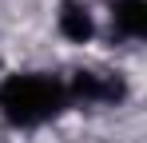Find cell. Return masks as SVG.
Masks as SVG:
<instances>
[{"instance_id": "cell-1", "label": "cell", "mask_w": 147, "mask_h": 143, "mask_svg": "<svg viewBox=\"0 0 147 143\" xmlns=\"http://www.w3.org/2000/svg\"><path fill=\"white\" fill-rule=\"evenodd\" d=\"M68 88L60 76L48 72H12L0 80V119L16 131L44 127L68 107Z\"/></svg>"}, {"instance_id": "cell-2", "label": "cell", "mask_w": 147, "mask_h": 143, "mask_svg": "<svg viewBox=\"0 0 147 143\" xmlns=\"http://www.w3.org/2000/svg\"><path fill=\"white\" fill-rule=\"evenodd\" d=\"M64 88L68 99H84V103H119L127 95V84L115 72H72Z\"/></svg>"}, {"instance_id": "cell-3", "label": "cell", "mask_w": 147, "mask_h": 143, "mask_svg": "<svg viewBox=\"0 0 147 143\" xmlns=\"http://www.w3.org/2000/svg\"><path fill=\"white\" fill-rule=\"evenodd\" d=\"M56 28L68 44H92L96 36V16L84 0H60V12H56Z\"/></svg>"}, {"instance_id": "cell-4", "label": "cell", "mask_w": 147, "mask_h": 143, "mask_svg": "<svg viewBox=\"0 0 147 143\" xmlns=\"http://www.w3.org/2000/svg\"><path fill=\"white\" fill-rule=\"evenodd\" d=\"M111 28L127 40L147 36V0H111Z\"/></svg>"}]
</instances>
